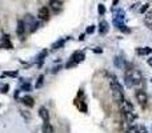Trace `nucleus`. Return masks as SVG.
Wrapping results in <instances>:
<instances>
[{"label": "nucleus", "mask_w": 152, "mask_h": 133, "mask_svg": "<svg viewBox=\"0 0 152 133\" xmlns=\"http://www.w3.org/2000/svg\"><path fill=\"white\" fill-rule=\"evenodd\" d=\"M86 59V55L83 53V52H80V51H76V52H73V55L71 56V59H70V61L66 64V68L68 69V68H72V66H75V65H77L79 63H82L83 60Z\"/></svg>", "instance_id": "obj_1"}, {"label": "nucleus", "mask_w": 152, "mask_h": 133, "mask_svg": "<svg viewBox=\"0 0 152 133\" xmlns=\"http://www.w3.org/2000/svg\"><path fill=\"white\" fill-rule=\"evenodd\" d=\"M23 21H24V24H25V28L28 29L29 32L36 31V29L40 27V23L36 21L32 15H25V19L23 20Z\"/></svg>", "instance_id": "obj_2"}, {"label": "nucleus", "mask_w": 152, "mask_h": 133, "mask_svg": "<svg viewBox=\"0 0 152 133\" xmlns=\"http://www.w3.org/2000/svg\"><path fill=\"white\" fill-rule=\"evenodd\" d=\"M131 75V79H132V82H133V87H140L143 84V76L142 73L139 72L137 69H128Z\"/></svg>", "instance_id": "obj_3"}, {"label": "nucleus", "mask_w": 152, "mask_h": 133, "mask_svg": "<svg viewBox=\"0 0 152 133\" xmlns=\"http://www.w3.org/2000/svg\"><path fill=\"white\" fill-rule=\"evenodd\" d=\"M135 97H136L137 103L140 104V107H143V108L147 107V104H148V97H147L144 91H142V89L136 91V92H135Z\"/></svg>", "instance_id": "obj_4"}, {"label": "nucleus", "mask_w": 152, "mask_h": 133, "mask_svg": "<svg viewBox=\"0 0 152 133\" xmlns=\"http://www.w3.org/2000/svg\"><path fill=\"white\" fill-rule=\"evenodd\" d=\"M124 19H126L124 12H123L121 10H119V11L116 12V15L114 16V24L117 27V28H120V27L124 24Z\"/></svg>", "instance_id": "obj_5"}, {"label": "nucleus", "mask_w": 152, "mask_h": 133, "mask_svg": "<svg viewBox=\"0 0 152 133\" xmlns=\"http://www.w3.org/2000/svg\"><path fill=\"white\" fill-rule=\"evenodd\" d=\"M119 108H120V111L123 112V113L124 112H132L133 111V105L131 104L128 100H126V98H124L121 103H119Z\"/></svg>", "instance_id": "obj_6"}, {"label": "nucleus", "mask_w": 152, "mask_h": 133, "mask_svg": "<svg viewBox=\"0 0 152 133\" xmlns=\"http://www.w3.org/2000/svg\"><path fill=\"white\" fill-rule=\"evenodd\" d=\"M38 16H39V20L47 21V20L50 19V10H48L47 7H41L38 12Z\"/></svg>", "instance_id": "obj_7"}, {"label": "nucleus", "mask_w": 152, "mask_h": 133, "mask_svg": "<svg viewBox=\"0 0 152 133\" xmlns=\"http://www.w3.org/2000/svg\"><path fill=\"white\" fill-rule=\"evenodd\" d=\"M39 116H40L41 120L44 121V123H50V112L47 111V108L44 107L39 108Z\"/></svg>", "instance_id": "obj_8"}, {"label": "nucleus", "mask_w": 152, "mask_h": 133, "mask_svg": "<svg viewBox=\"0 0 152 133\" xmlns=\"http://www.w3.org/2000/svg\"><path fill=\"white\" fill-rule=\"evenodd\" d=\"M50 8L55 13H57L61 10V1L60 0H50Z\"/></svg>", "instance_id": "obj_9"}, {"label": "nucleus", "mask_w": 152, "mask_h": 133, "mask_svg": "<svg viewBox=\"0 0 152 133\" xmlns=\"http://www.w3.org/2000/svg\"><path fill=\"white\" fill-rule=\"evenodd\" d=\"M25 31H27V28H25L24 21H23V20H19V21H17V27H16V33L23 37L24 33H25Z\"/></svg>", "instance_id": "obj_10"}, {"label": "nucleus", "mask_w": 152, "mask_h": 133, "mask_svg": "<svg viewBox=\"0 0 152 133\" xmlns=\"http://www.w3.org/2000/svg\"><path fill=\"white\" fill-rule=\"evenodd\" d=\"M20 100H22V103L25 105V107L31 108V107H33V105H35V100H33L31 96H23Z\"/></svg>", "instance_id": "obj_11"}, {"label": "nucleus", "mask_w": 152, "mask_h": 133, "mask_svg": "<svg viewBox=\"0 0 152 133\" xmlns=\"http://www.w3.org/2000/svg\"><path fill=\"white\" fill-rule=\"evenodd\" d=\"M108 29H109V27H108V23L105 21V20L100 21V24H99V33H100V35H105V33L108 32Z\"/></svg>", "instance_id": "obj_12"}, {"label": "nucleus", "mask_w": 152, "mask_h": 133, "mask_svg": "<svg viewBox=\"0 0 152 133\" xmlns=\"http://www.w3.org/2000/svg\"><path fill=\"white\" fill-rule=\"evenodd\" d=\"M109 87H111L112 92H123V87H121L120 84L116 81V80H112L111 84H109Z\"/></svg>", "instance_id": "obj_13"}, {"label": "nucleus", "mask_w": 152, "mask_h": 133, "mask_svg": "<svg viewBox=\"0 0 152 133\" xmlns=\"http://www.w3.org/2000/svg\"><path fill=\"white\" fill-rule=\"evenodd\" d=\"M136 53L139 55V56H146V55L152 53V48H149V47H146V48H143V47L136 48Z\"/></svg>", "instance_id": "obj_14"}, {"label": "nucleus", "mask_w": 152, "mask_h": 133, "mask_svg": "<svg viewBox=\"0 0 152 133\" xmlns=\"http://www.w3.org/2000/svg\"><path fill=\"white\" fill-rule=\"evenodd\" d=\"M124 82L128 88H133V82H132V79H131V75L128 72V69H126V73H124Z\"/></svg>", "instance_id": "obj_15"}, {"label": "nucleus", "mask_w": 152, "mask_h": 133, "mask_svg": "<svg viewBox=\"0 0 152 133\" xmlns=\"http://www.w3.org/2000/svg\"><path fill=\"white\" fill-rule=\"evenodd\" d=\"M123 116H124L126 123H132V121H135V118H136V114L133 113V112H124Z\"/></svg>", "instance_id": "obj_16"}, {"label": "nucleus", "mask_w": 152, "mask_h": 133, "mask_svg": "<svg viewBox=\"0 0 152 133\" xmlns=\"http://www.w3.org/2000/svg\"><path fill=\"white\" fill-rule=\"evenodd\" d=\"M114 64H115L116 68H119V69H124V65H126L124 59H121V57H115V59H114Z\"/></svg>", "instance_id": "obj_17"}, {"label": "nucleus", "mask_w": 152, "mask_h": 133, "mask_svg": "<svg viewBox=\"0 0 152 133\" xmlns=\"http://www.w3.org/2000/svg\"><path fill=\"white\" fill-rule=\"evenodd\" d=\"M41 132L43 133H54V128L51 125L50 123H44L43 128H41Z\"/></svg>", "instance_id": "obj_18"}, {"label": "nucleus", "mask_w": 152, "mask_h": 133, "mask_svg": "<svg viewBox=\"0 0 152 133\" xmlns=\"http://www.w3.org/2000/svg\"><path fill=\"white\" fill-rule=\"evenodd\" d=\"M67 39H60V40L55 41L54 44H52V49H59V48H61L64 45V43H66Z\"/></svg>", "instance_id": "obj_19"}, {"label": "nucleus", "mask_w": 152, "mask_h": 133, "mask_svg": "<svg viewBox=\"0 0 152 133\" xmlns=\"http://www.w3.org/2000/svg\"><path fill=\"white\" fill-rule=\"evenodd\" d=\"M144 23H146V26L148 27L149 29H152V12H149V13H147V15H146Z\"/></svg>", "instance_id": "obj_20"}, {"label": "nucleus", "mask_w": 152, "mask_h": 133, "mask_svg": "<svg viewBox=\"0 0 152 133\" xmlns=\"http://www.w3.org/2000/svg\"><path fill=\"white\" fill-rule=\"evenodd\" d=\"M47 53H48L47 51H43V52H40V53L38 55V61H39V65H41V64H43V60H44V57L47 56Z\"/></svg>", "instance_id": "obj_21"}, {"label": "nucleus", "mask_w": 152, "mask_h": 133, "mask_svg": "<svg viewBox=\"0 0 152 133\" xmlns=\"http://www.w3.org/2000/svg\"><path fill=\"white\" fill-rule=\"evenodd\" d=\"M22 91H24V92H29V91H31L32 89V85L31 84H29V81L28 82H23V85H22Z\"/></svg>", "instance_id": "obj_22"}, {"label": "nucleus", "mask_w": 152, "mask_h": 133, "mask_svg": "<svg viewBox=\"0 0 152 133\" xmlns=\"http://www.w3.org/2000/svg\"><path fill=\"white\" fill-rule=\"evenodd\" d=\"M43 80H44V76H43V75H40V76H39V79H38V81H36V88H40L41 85H43Z\"/></svg>", "instance_id": "obj_23"}, {"label": "nucleus", "mask_w": 152, "mask_h": 133, "mask_svg": "<svg viewBox=\"0 0 152 133\" xmlns=\"http://www.w3.org/2000/svg\"><path fill=\"white\" fill-rule=\"evenodd\" d=\"M98 12H99V15H104L105 13V7L103 4H99L98 6Z\"/></svg>", "instance_id": "obj_24"}, {"label": "nucleus", "mask_w": 152, "mask_h": 133, "mask_svg": "<svg viewBox=\"0 0 152 133\" xmlns=\"http://www.w3.org/2000/svg\"><path fill=\"white\" fill-rule=\"evenodd\" d=\"M95 32V26L92 24V26H89V27H87V29H86V33H93Z\"/></svg>", "instance_id": "obj_25"}, {"label": "nucleus", "mask_w": 152, "mask_h": 133, "mask_svg": "<svg viewBox=\"0 0 152 133\" xmlns=\"http://www.w3.org/2000/svg\"><path fill=\"white\" fill-rule=\"evenodd\" d=\"M119 29H120L121 32H124V33H130V32H131V29H130V28H127V26H124V24H123V26H121Z\"/></svg>", "instance_id": "obj_26"}, {"label": "nucleus", "mask_w": 152, "mask_h": 133, "mask_svg": "<svg viewBox=\"0 0 152 133\" xmlns=\"http://www.w3.org/2000/svg\"><path fill=\"white\" fill-rule=\"evenodd\" d=\"M148 7H149V4H144V6H143L142 8L139 10V12H140V13H144L147 10H148Z\"/></svg>", "instance_id": "obj_27"}, {"label": "nucleus", "mask_w": 152, "mask_h": 133, "mask_svg": "<svg viewBox=\"0 0 152 133\" xmlns=\"http://www.w3.org/2000/svg\"><path fill=\"white\" fill-rule=\"evenodd\" d=\"M4 75H7V76H11V77H16V76H17V71H15V72H6Z\"/></svg>", "instance_id": "obj_28"}, {"label": "nucleus", "mask_w": 152, "mask_h": 133, "mask_svg": "<svg viewBox=\"0 0 152 133\" xmlns=\"http://www.w3.org/2000/svg\"><path fill=\"white\" fill-rule=\"evenodd\" d=\"M128 133H140V132L136 128H131V129H128Z\"/></svg>", "instance_id": "obj_29"}, {"label": "nucleus", "mask_w": 152, "mask_h": 133, "mask_svg": "<svg viewBox=\"0 0 152 133\" xmlns=\"http://www.w3.org/2000/svg\"><path fill=\"white\" fill-rule=\"evenodd\" d=\"M8 89H10V87H8V84H7V85H4L3 88H1V92H3V93H7V92H8Z\"/></svg>", "instance_id": "obj_30"}, {"label": "nucleus", "mask_w": 152, "mask_h": 133, "mask_svg": "<svg viewBox=\"0 0 152 133\" xmlns=\"http://www.w3.org/2000/svg\"><path fill=\"white\" fill-rule=\"evenodd\" d=\"M20 92H22V89H16V92H15V98H19Z\"/></svg>", "instance_id": "obj_31"}, {"label": "nucleus", "mask_w": 152, "mask_h": 133, "mask_svg": "<svg viewBox=\"0 0 152 133\" xmlns=\"http://www.w3.org/2000/svg\"><path fill=\"white\" fill-rule=\"evenodd\" d=\"M59 69H61V65H60V66H59V65H57V66H55L54 69H52V73H56Z\"/></svg>", "instance_id": "obj_32"}, {"label": "nucleus", "mask_w": 152, "mask_h": 133, "mask_svg": "<svg viewBox=\"0 0 152 133\" xmlns=\"http://www.w3.org/2000/svg\"><path fill=\"white\" fill-rule=\"evenodd\" d=\"M84 36H86V35H84V33H82V35L79 36V40H80V41H83V40H84V39H86V37H84Z\"/></svg>", "instance_id": "obj_33"}, {"label": "nucleus", "mask_w": 152, "mask_h": 133, "mask_svg": "<svg viewBox=\"0 0 152 133\" xmlns=\"http://www.w3.org/2000/svg\"><path fill=\"white\" fill-rule=\"evenodd\" d=\"M147 63H148V65L152 66V57H151V59H148V61H147Z\"/></svg>", "instance_id": "obj_34"}, {"label": "nucleus", "mask_w": 152, "mask_h": 133, "mask_svg": "<svg viewBox=\"0 0 152 133\" xmlns=\"http://www.w3.org/2000/svg\"><path fill=\"white\" fill-rule=\"evenodd\" d=\"M151 81H152V79H151Z\"/></svg>", "instance_id": "obj_35"}]
</instances>
